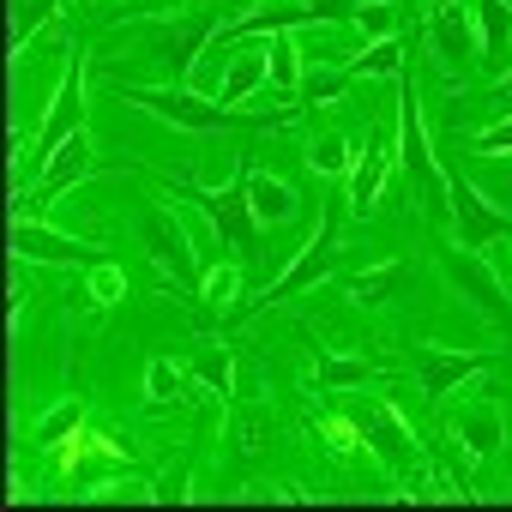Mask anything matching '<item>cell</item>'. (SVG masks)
<instances>
[{
  "instance_id": "cell-1",
  "label": "cell",
  "mask_w": 512,
  "mask_h": 512,
  "mask_svg": "<svg viewBox=\"0 0 512 512\" xmlns=\"http://www.w3.org/2000/svg\"><path fill=\"white\" fill-rule=\"evenodd\" d=\"M344 205H350V193L338 187L332 199H326V217H320V229H314V241L296 253V260H284V272L278 278H266V290L260 296H247V302H235L229 314H223V326H241V320H253V314H266V308H284L290 296H302V290H320L326 284V272L338 266V235H344Z\"/></svg>"
},
{
  "instance_id": "cell-2",
  "label": "cell",
  "mask_w": 512,
  "mask_h": 512,
  "mask_svg": "<svg viewBox=\"0 0 512 512\" xmlns=\"http://www.w3.org/2000/svg\"><path fill=\"white\" fill-rule=\"evenodd\" d=\"M121 97L133 103V109H145V115H157V121H169V127H181V133H217V127H284L296 109H260V115H241V109H229V103H217V97H193L187 85H121Z\"/></svg>"
},
{
  "instance_id": "cell-3",
  "label": "cell",
  "mask_w": 512,
  "mask_h": 512,
  "mask_svg": "<svg viewBox=\"0 0 512 512\" xmlns=\"http://www.w3.org/2000/svg\"><path fill=\"white\" fill-rule=\"evenodd\" d=\"M247 175H253V163L241 157L235 163V181L229 187H193V181H163L175 199H187V205H199L211 223H217V235H223V247H235V260L247 266V272H260V217H253V199H247Z\"/></svg>"
},
{
  "instance_id": "cell-4",
  "label": "cell",
  "mask_w": 512,
  "mask_h": 512,
  "mask_svg": "<svg viewBox=\"0 0 512 512\" xmlns=\"http://www.w3.org/2000/svg\"><path fill=\"white\" fill-rule=\"evenodd\" d=\"M85 127V55H67V73H61V91L37 127V139H19V157H13V193H31V181H43L49 157Z\"/></svg>"
},
{
  "instance_id": "cell-5",
  "label": "cell",
  "mask_w": 512,
  "mask_h": 512,
  "mask_svg": "<svg viewBox=\"0 0 512 512\" xmlns=\"http://www.w3.org/2000/svg\"><path fill=\"white\" fill-rule=\"evenodd\" d=\"M235 13L229 7H199V13H175V19H151L145 31H139V43H145V61H157L163 67V85H181L193 67H199V55H205V43L229 25Z\"/></svg>"
},
{
  "instance_id": "cell-6",
  "label": "cell",
  "mask_w": 512,
  "mask_h": 512,
  "mask_svg": "<svg viewBox=\"0 0 512 512\" xmlns=\"http://www.w3.org/2000/svg\"><path fill=\"white\" fill-rule=\"evenodd\" d=\"M392 85H398V163L416 175V187H422V211H428V223L440 229V223L452 217V205H446V169H440L434 151H428V127H422V103H416V79H410V67H404Z\"/></svg>"
},
{
  "instance_id": "cell-7",
  "label": "cell",
  "mask_w": 512,
  "mask_h": 512,
  "mask_svg": "<svg viewBox=\"0 0 512 512\" xmlns=\"http://www.w3.org/2000/svg\"><path fill=\"white\" fill-rule=\"evenodd\" d=\"M434 266H440V278L494 326V332H512V296H506V284H500V272L482 260L476 247H458V241H434Z\"/></svg>"
},
{
  "instance_id": "cell-8",
  "label": "cell",
  "mask_w": 512,
  "mask_h": 512,
  "mask_svg": "<svg viewBox=\"0 0 512 512\" xmlns=\"http://www.w3.org/2000/svg\"><path fill=\"white\" fill-rule=\"evenodd\" d=\"M362 440H368V452L386 464V476H392L404 494H422V488L434 482V470H428V458H422V446H416V428H410L392 404H368Z\"/></svg>"
},
{
  "instance_id": "cell-9",
  "label": "cell",
  "mask_w": 512,
  "mask_h": 512,
  "mask_svg": "<svg viewBox=\"0 0 512 512\" xmlns=\"http://www.w3.org/2000/svg\"><path fill=\"white\" fill-rule=\"evenodd\" d=\"M139 241H145V253L175 278V284H187V290H199L205 284V266H199V247H193V235H187V223H181V211L175 205H151L145 217H139Z\"/></svg>"
},
{
  "instance_id": "cell-10",
  "label": "cell",
  "mask_w": 512,
  "mask_h": 512,
  "mask_svg": "<svg viewBox=\"0 0 512 512\" xmlns=\"http://www.w3.org/2000/svg\"><path fill=\"white\" fill-rule=\"evenodd\" d=\"M428 49L452 85H470L482 73V37L470 31V7H434L428 13Z\"/></svg>"
},
{
  "instance_id": "cell-11",
  "label": "cell",
  "mask_w": 512,
  "mask_h": 512,
  "mask_svg": "<svg viewBox=\"0 0 512 512\" xmlns=\"http://www.w3.org/2000/svg\"><path fill=\"white\" fill-rule=\"evenodd\" d=\"M13 253H19V260H31V266H67V272H91L103 260L91 241L61 235L43 217H13Z\"/></svg>"
},
{
  "instance_id": "cell-12",
  "label": "cell",
  "mask_w": 512,
  "mask_h": 512,
  "mask_svg": "<svg viewBox=\"0 0 512 512\" xmlns=\"http://www.w3.org/2000/svg\"><path fill=\"white\" fill-rule=\"evenodd\" d=\"M446 205H452L458 247H476V253H482L488 241H506V235H512V217H506V211H494V205H488L464 175H452V169H446Z\"/></svg>"
},
{
  "instance_id": "cell-13",
  "label": "cell",
  "mask_w": 512,
  "mask_h": 512,
  "mask_svg": "<svg viewBox=\"0 0 512 512\" xmlns=\"http://www.w3.org/2000/svg\"><path fill=\"white\" fill-rule=\"evenodd\" d=\"M494 356L488 350H440V344H410V368L422 380L428 404H446V392H458L470 374H482Z\"/></svg>"
},
{
  "instance_id": "cell-14",
  "label": "cell",
  "mask_w": 512,
  "mask_h": 512,
  "mask_svg": "<svg viewBox=\"0 0 512 512\" xmlns=\"http://www.w3.org/2000/svg\"><path fill=\"white\" fill-rule=\"evenodd\" d=\"M500 440H506V428H500V404H488V398H464V410L446 416V446H464L470 464L494 458Z\"/></svg>"
},
{
  "instance_id": "cell-15",
  "label": "cell",
  "mask_w": 512,
  "mask_h": 512,
  "mask_svg": "<svg viewBox=\"0 0 512 512\" xmlns=\"http://www.w3.org/2000/svg\"><path fill=\"white\" fill-rule=\"evenodd\" d=\"M302 338L314 350V386L320 392H350V386H368L386 374V362H374V356H338L326 338H314V326H302Z\"/></svg>"
},
{
  "instance_id": "cell-16",
  "label": "cell",
  "mask_w": 512,
  "mask_h": 512,
  "mask_svg": "<svg viewBox=\"0 0 512 512\" xmlns=\"http://www.w3.org/2000/svg\"><path fill=\"white\" fill-rule=\"evenodd\" d=\"M272 85V55H266V43H235L229 49V67H223V79H217V103H247L253 91H266Z\"/></svg>"
},
{
  "instance_id": "cell-17",
  "label": "cell",
  "mask_w": 512,
  "mask_h": 512,
  "mask_svg": "<svg viewBox=\"0 0 512 512\" xmlns=\"http://www.w3.org/2000/svg\"><path fill=\"white\" fill-rule=\"evenodd\" d=\"M470 19L482 37V67L512 73V0H470Z\"/></svg>"
},
{
  "instance_id": "cell-18",
  "label": "cell",
  "mask_w": 512,
  "mask_h": 512,
  "mask_svg": "<svg viewBox=\"0 0 512 512\" xmlns=\"http://www.w3.org/2000/svg\"><path fill=\"white\" fill-rule=\"evenodd\" d=\"M386 169H392V151H386V139H368V145L356 151V169H350V181H344V193H350V205H356V211H368V205L380 199V187H386Z\"/></svg>"
},
{
  "instance_id": "cell-19",
  "label": "cell",
  "mask_w": 512,
  "mask_h": 512,
  "mask_svg": "<svg viewBox=\"0 0 512 512\" xmlns=\"http://www.w3.org/2000/svg\"><path fill=\"white\" fill-rule=\"evenodd\" d=\"M247 199H253V217H260V223H290V217L302 211L296 187L278 181V175H260V169L247 175Z\"/></svg>"
},
{
  "instance_id": "cell-20",
  "label": "cell",
  "mask_w": 512,
  "mask_h": 512,
  "mask_svg": "<svg viewBox=\"0 0 512 512\" xmlns=\"http://www.w3.org/2000/svg\"><path fill=\"white\" fill-rule=\"evenodd\" d=\"M187 368H193V380H199L205 392H217V398L235 392V350H229V344H199Z\"/></svg>"
},
{
  "instance_id": "cell-21",
  "label": "cell",
  "mask_w": 512,
  "mask_h": 512,
  "mask_svg": "<svg viewBox=\"0 0 512 512\" xmlns=\"http://www.w3.org/2000/svg\"><path fill=\"white\" fill-rule=\"evenodd\" d=\"M145 398L151 404H187L193 398V368H175L169 356L145 362Z\"/></svg>"
},
{
  "instance_id": "cell-22",
  "label": "cell",
  "mask_w": 512,
  "mask_h": 512,
  "mask_svg": "<svg viewBox=\"0 0 512 512\" xmlns=\"http://www.w3.org/2000/svg\"><path fill=\"white\" fill-rule=\"evenodd\" d=\"M85 416H91V404H85V398H61L55 410H43V416H37L31 440H37V446H61V440H73V434L85 428Z\"/></svg>"
},
{
  "instance_id": "cell-23",
  "label": "cell",
  "mask_w": 512,
  "mask_h": 512,
  "mask_svg": "<svg viewBox=\"0 0 512 512\" xmlns=\"http://www.w3.org/2000/svg\"><path fill=\"white\" fill-rule=\"evenodd\" d=\"M404 266L392 260V266H380V272H356V278H338V290L350 296V302H362V308H374V302H386L392 290H404Z\"/></svg>"
},
{
  "instance_id": "cell-24",
  "label": "cell",
  "mask_w": 512,
  "mask_h": 512,
  "mask_svg": "<svg viewBox=\"0 0 512 512\" xmlns=\"http://www.w3.org/2000/svg\"><path fill=\"white\" fill-rule=\"evenodd\" d=\"M344 73H350V79H398V73H404V43H398V37L368 43L356 61H344Z\"/></svg>"
},
{
  "instance_id": "cell-25",
  "label": "cell",
  "mask_w": 512,
  "mask_h": 512,
  "mask_svg": "<svg viewBox=\"0 0 512 512\" xmlns=\"http://www.w3.org/2000/svg\"><path fill=\"white\" fill-rule=\"evenodd\" d=\"M350 85H356V79H350L344 67H308V73H302V85H296V109H314V103H338Z\"/></svg>"
},
{
  "instance_id": "cell-26",
  "label": "cell",
  "mask_w": 512,
  "mask_h": 512,
  "mask_svg": "<svg viewBox=\"0 0 512 512\" xmlns=\"http://www.w3.org/2000/svg\"><path fill=\"white\" fill-rule=\"evenodd\" d=\"M308 169H314V175H332V181H338V175L350 181V169H356L350 139H344V133H320V139L308 145Z\"/></svg>"
},
{
  "instance_id": "cell-27",
  "label": "cell",
  "mask_w": 512,
  "mask_h": 512,
  "mask_svg": "<svg viewBox=\"0 0 512 512\" xmlns=\"http://www.w3.org/2000/svg\"><path fill=\"white\" fill-rule=\"evenodd\" d=\"M266 55H272V85H278L284 97H296V85H302V49H296V37H290V31H272Z\"/></svg>"
},
{
  "instance_id": "cell-28",
  "label": "cell",
  "mask_w": 512,
  "mask_h": 512,
  "mask_svg": "<svg viewBox=\"0 0 512 512\" xmlns=\"http://www.w3.org/2000/svg\"><path fill=\"white\" fill-rule=\"evenodd\" d=\"M199 296H205V302H211L217 314H229V308H235V296H241V272H235L229 260H217V266L205 272V284H199Z\"/></svg>"
},
{
  "instance_id": "cell-29",
  "label": "cell",
  "mask_w": 512,
  "mask_h": 512,
  "mask_svg": "<svg viewBox=\"0 0 512 512\" xmlns=\"http://www.w3.org/2000/svg\"><path fill=\"white\" fill-rule=\"evenodd\" d=\"M55 13H61V0H25L19 19H13V55H25V49H31V37H37Z\"/></svg>"
},
{
  "instance_id": "cell-30",
  "label": "cell",
  "mask_w": 512,
  "mask_h": 512,
  "mask_svg": "<svg viewBox=\"0 0 512 512\" xmlns=\"http://www.w3.org/2000/svg\"><path fill=\"white\" fill-rule=\"evenodd\" d=\"M350 25H356L368 43H386V37H398V13H392V0H362Z\"/></svg>"
},
{
  "instance_id": "cell-31",
  "label": "cell",
  "mask_w": 512,
  "mask_h": 512,
  "mask_svg": "<svg viewBox=\"0 0 512 512\" xmlns=\"http://www.w3.org/2000/svg\"><path fill=\"white\" fill-rule=\"evenodd\" d=\"M266 434H272V416H266V410H241V416H235V440H241L235 452H241V458L260 452V446H266Z\"/></svg>"
},
{
  "instance_id": "cell-32",
  "label": "cell",
  "mask_w": 512,
  "mask_h": 512,
  "mask_svg": "<svg viewBox=\"0 0 512 512\" xmlns=\"http://www.w3.org/2000/svg\"><path fill=\"white\" fill-rule=\"evenodd\" d=\"M187 482H193V458H181L175 470H163L157 488H151V500H157V506H181V500H187Z\"/></svg>"
},
{
  "instance_id": "cell-33",
  "label": "cell",
  "mask_w": 512,
  "mask_h": 512,
  "mask_svg": "<svg viewBox=\"0 0 512 512\" xmlns=\"http://www.w3.org/2000/svg\"><path fill=\"white\" fill-rule=\"evenodd\" d=\"M91 296H97L103 308H109V302H121V296H127V278H121V266L97 260V266H91Z\"/></svg>"
},
{
  "instance_id": "cell-34",
  "label": "cell",
  "mask_w": 512,
  "mask_h": 512,
  "mask_svg": "<svg viewBox=\"0 0 512 512\" xmlns=\"http://www.w3.org/2000/svg\"><path fill=\"white\" fill-rule=\"evenodd\" d=\"M476 151H482V157L512 151V115H506V121H494V127H482V133H476Z\"/></svg>"
},
{
  "instance_id": "cell-35",
  "label": "cell",
  "mask_w": 512,
  "mask_h": 512,
  "mask_svg": "<svg viewBox=\"0 0 512 512\" xmlns=\"http://www.w3.org/2000/svg\"><path fill=\"white\" fill-rule=\"evenodd\" d=\"M500 97H512V73H506V79H500Z\"/></svg>"
},
{
  "instance_id": "cell-36",
  "label": "cell",
  "mask_w": 512,
  "mask_h": 512,
  "mask_svg": "<svg viewBox=\"0 0 512 512\" xmlns=\"http://www.w3.org/2000/svg\"><path fill=\"white\" fill-rule=\"evenodd\" d=\"M428 7H458V0H428Z\"/></svg>"
},
{
  "instance_id": "cell-37",
  "label": "cell",
  "mask_w": 512,
  "mask_h": 512,
  "mask_svg": "<svg viewBox=\"0 0 512 512\" xmlns=\"http://www.w3.org/2000/svg\"><path fill=\"white\" fill-rule=\"evenodd\" d=\"M506 247H512V235H506ZM506 284H512V278H506Z\"/></svg>"
}]
</instances>
